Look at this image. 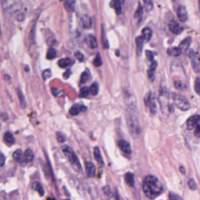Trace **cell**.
<instances>
[{
  "mask_svg": "<svg viewBox=\"0 0 200 200\" xmlns=\"http://www.w3.org/2000/svg\"><path fill=\"white\" fill-rule=\"evenodd\" d=\"M126 104H127V112L126 119L129 132L134 138L139 137L141 133V128L139 119H138V111H137V104L135 97L132 93H126Z\"/></svg>",
  "mask_w": 200,
  "mask_h": 200,
  "instance_id": "obj_1",
  "label": "cell"
},
{
  "mask_svg": "<svg viewBox=\"0 0 200 200\" xmlns=\"http://www.w3.org/2000/svg\"><path fill=\"white\" fill-rule=\"evenodd\" d=\"M143 189L145 194L149 198H155L162 192L161 183L154 176H146L143 182Z\"/></svg>",
  "mask_w": 200,
  "mask_h": 200,
  "instance_id": "obj_2",
  "label": "cell"
},
{
  "mask_svg": "<svg viewBox=\"0 0 200 200\" xmlns=\"http://www.w3.org/2000/svg\"><path fill=\"white\" fill-rule=\"evenodd\" d=\"M172 99L175 106L181 110H188L191 109V104L188 101L186 97H183V95L178 94V93H173L172 94Z\"/></svg>",
  "mask_w": 200,
  "mask_h": 200,
  "instance_id": "obj_3",
  "label": "cell"
},
{
  "mask_svg": "<svg viewBox=\"0 0 200 200\" xmlns=\"http://www.w3.org/2000/svg\"><path fill=\"white\" fill-rule=\"evenodd\" d=\"M63 152H64V154L65 155V157H67V158L68 159V161L71 163V165H72L76 170L80 171V170H81V166H80L79 160H78V157L74 153L73 150L71 149L70 146H65L63 147Z\"/></svg>",
  "mask_w": 200,
  "mask_h": 200,
  "instance_id": "obj_4",
  "label": "cell"
},
{
  "mask_svg": "<svg viewBox=\"0 0 200 200\" xmlns=\"http://www.w3.org/2000/svg\"><path fill=\"white\" fill-rule=\"evenodd\" d=\"M118 146H119L121 151H122L127 157L131 156L132 150H131V146H130L129 143L126 142V141H124V140H120V141H118Z\"/></svg>",
  "mask_w": 200,
  "mask_h": 200,
  "instance_id": "obj_5",
  "label": "cell"
},
{
  "mask_svg": "<svg viewBox=\"0 0 200 200\" xmlns=\"http://www.w3.org/2000/svg\"><path fill=\"white\" fill-rule=\"evenodd\" d=\"M169 29L174 34H180L183 31V28L180 25L179 22H177L174 20L169 22Z\"/></svg>",
  "mask_w": 200,
  "mask_h": 200,
  "instance_id": "obj_6",
  "label": "cell"
},
{
  "mask_svg": "<svg viewBox=\"0 0 200 200\" xmlns=\"http://www.w3.org/2000/svg\"><path fill=\"white\" fill-rule=\"evenodd\" d=\"M177 14H178V18L181 22H185L188 20V11H186V8L185 6L180 5L178 7V10H177Z\"/></svg>",
  "mask_w": 200,
  "mask_h": 200,
  "instance_id": "obj_7",
  "label": "cell"
},
{
  "mask_svg": "<svg viewBox=\"0 0 200 200\" xmlns=\"http://www.w3.org/2000/svg\"><path fill=\"white\" fill-rule=\"evenodd\" d=\"M200 117L198 114H195V115H192L191 117H189L186 121V127H188V130H192L193 128L195 127V125L197 123H199Z\"/></svg>",
  "mask_w": 200,
  "mask_h": 200,
  "instance_id": "obj_8",
  "label": "cell"
},
{
  "mask_svg": "<svg viewBox=\"0 0 200 200\" xmlns=\"http://www.w3.org/2000/svg\"><path fill=\"white\" fill-rule=\"evenodd\" d=\"M85 169H86V174L89 178H93L96 174V167H95L94 163L90 161H87L85 163Z\"/></svg>",
  "mask_w": 200,
  "mask_h": 200,
  "instance_id": "obj_9",
  "label": "cell"
},
{
  "mask_svg": "<svg viewBox=\"0 0 200 200\" xmlns=\"http://www.w3.org/2000/svg\"><path fill=\"white\" fill-rule=\"evenodd\" d=\"M33 160V152L31 151V149H27L25 153L22 154V165H25L27 163L31 162Z\"/></svg>",
  "mask_w": 200,
  "mask_h": 200,
  "instance_id": "obj_10",
  "label": "cell"
},
{
  "mask_svg": "<svg viewBox=\"0 0 200 200\" xmlns=\"http://www.w3.org/2000/svg\"><path fill=\"white\" fill-rule=\"evenodd\" d=\"M87 109L85 106H82V104H74V106H72L70 107V115H77V114H79L81 111H85Z\"/></svg>",
  "mask_w": 200,
  "mask_h": 200,
  "instance_id": "obj_11",
  "label": "cell"
},
{
  "mask_svg": "<svg viewBox=\"0 0 200 200\" xmlns=\"http://www.w3.org/2000/svg\"><path fill=\"white\" fill-rule=\"evenodd\" d=\"M80 25L83 28H90L92 25V19L88 15H83L80 18Z\"/></svg>",
  "mask_w": 200,
  "mask_h": 200,
  "instance_id": "obj_12",
  "label": "cell"
},
{
  "mask_svg": "<svg viewBox=\"0 0 200 200\" xmlns=\"http://www.w3.org/2000/svg\"><path fill=\"white\" fill-rule=\"evenodd\" d=\"M155 68H156V62L153 61L150 63L149 71H147V75H149V78L150 81H153L155 78Z\"/></svg>",
  "mask_w": 200,
  "mask_h": 200,
  "instance_id": "obj_13",
  "label": "cell"
},
{
  "mask_svg": "<svg viewBox=\"0 0 200 200\" xmlns=\"http://www.w3.org/2000/svg\"><path fill=\"white\" fill-rule=\"evenodd\" d=\"M86 43L91 49H96L98 47V41L94 35H88L86 38Z\"/></svg>",
  "mask_w": 200,
  "mask_h": 200,
  "instance_id": "obj_14",
  "label": "cell"
},
{
  "mask_svg": "<svg viewBox=\"0 0 200 200\" xmlns=\"http://www.w3.org/2000/svg\"><path fill=\"white\" fill-rule=\"evenodd\" d=\"M142 37L143 39V41H149L152 37V30L149 28H145L142 31Z\"/></svg>",
  "mask_w": 200,
  "mask_h": 200,
  "instance_id": "obj_15",
  "label": "cell"
},
{
  "mask_svg": "<svg viewBox=\"0 0 200 200\" xmlns=\"http://www.w3.org/2000/svg\"><path fill=\"white\" fill-rule=\"evenodd\" d=\"M64 6L67 11L73 12L75 8V1L74 0H64Z\"/></svg>",
  "mask_w": 200,
  "mask_h": 200,
  "instance_id": "obj_16",
  "label": "cell"
},
{
  "mask_svg": "<svg viewBox=\"0 0 200 200\" xmlns=\"http://www.w3.org/2000/svg\"><path fill=\"white\" fill-rule=\"evenodd\" d=\"M143 39L142 36H137L136 37V45H137V54L141 55L143 51Z\"/></svg>",
  "mask_w": 200,
  "mask_h": 200,
  "instance_id": "obj_17",
  "label": "cell"
},
{
  "mask_svg": "<svg viewBox=\"0 0 200 200\" xmlns=\"http://www.w3.org/2000/svg\"><path fill=\"white\" fill-rule=\"evenodd\" d=\"M73 64V62L70 60V59L68 58H64V59H61L60 61L58 62V64L59 67H62V68H65L67 67H70V65H71Z\"/></svg>",
  "mask_w": 200,
  "mask_h": 200,
  "instance_id": "obj_18",
  "label": "cell"
},
{
  "mask_svg": "<svg viewBox=\"0 0 200 200\" xmlns=\"http://www.w3.org/2000/svg\"><path fill=\"white\" fill-rule=\"evenodd\" d=\"M17 94H18V97H19V101H20V104H21V107L22 109H25V107H27V101H25L24 94H22V92L20 88H17Z\"/></svg>",
  "mask_w": 200,
  "mask_h": 200,
  "instance_id": "obj_19",
  "label": "cell"
},
{
  "mask_svg": "<svg viewBox=\"0 0 200 200\" xmlns=\"http://www.w3.org/2000/svg\"><path fill=\"white\" fill-rule=\"evenodd\" d=\"M182 49L180 47H173V48H169L167 50V53L170 56H173V57H178L182 54Z\"/></svg>",
  "mask_w": 200,
  "mask_h": 200,
  "instance_id": "obj_20",
  "label": "cell"
},
{
  "mask_svg": "<svg viewBox=\"0 0 200 200\" xmlns=\"http://www.w3.org/2000/svg\"><path fill=\"white\" fill-rule=\"evenodd\" d=\"M94 156H95V159H96L101 165H104V160H103V157H101V150L98 146L94 147Z\"/></svg>",
  "mask_w": 200,
  "mask_h": 200,
  "instance_id": "obj_21",
  "label": "cell"
},
{
  "mask_svg": "<svg viewBox=\"0 0 200 200\" xmlns=\"http://www.w3.org/2000/svg\"><path fill=\"white\" fill-rule=\"evenodd\" d=\"M4 143H6V145H8V146H12L13 143H15V139H14V136L12 135L11 133L10 132H7V133H5V135H4Z\"/></svg>",
  "mask_w": 200,
  "mask_h": 200,
  "instance_id": "obj_22",
  "label": "cell"
},
{
  "mask_svg": "<svg viewBox=\"0 0 200 200\" xmlns=\"http://www.w3.org/2000/svg\"><path fill=\"white\" fill-rule=\"evenodd\" d=\"M111 7L114 8L117 15L121 14V11H122V4L117 1V0H112V1H111Z\"/></svg>",
  "mask_w": 200,
  "mask_h": 200,
  "instance_id": "obj_23",
  "label": "cell"
},
{
  "mask_svg": "<svg viewBox=\"0 0 200 200\" xmlns=\"http://www.w3.org/2000/svg\"><path fill=\"white\" fill-rule=\"evenodd\" d=\"M143 16V8L142 5L139 4V6H138V8H137V11L135 13V18L137 19L138 22H141Z\"/></svg>",
  "mask_w": 200,
  "mask_h": 200,
  "instance_id": "obj_24",
  "label": "cell"
},
{
  "mask_svg": "<svg viewBox=\"0 0 200 200\" xmlns=\"http://www.w3.org/2000/svg\"><path fill=\"white\" fill-rule=\"evenodd\" d=\"M191 62H192V67H193V68H194L195 72H199L200 64H199V59H198L197 54H195L191 58Z\"/></svg>",
  "mask_w": 200,
  "mask_h": 200,
  "instance_id": "obj_25",
  "label": "cell"
},
{
  "mask_svg": "<svg viewBox=\"0 0 200 200\" xmlns=\"http://www.w3.org/2000/svg\"><path fill=\"white\" fill-rule=\"evenodd\" d=\"M124 178H125V182L127 183L128 186H135V179H134V175L132 173H127Z\"/></svg>",
  "mask_w": 200,
  "mask_h": 200,
  "instance_id": "obj_26",
  "label": "cell"
},
{
  "mask_svg": "<svg viewBox=\"0 0 200 200\" xmlns=\"http://www.w3.org/2000/svg\"><path fill=\"white\" fill-rule=\"evenodd\" d=\"M191 43V38L186 37V39H183V40L181 42V44H180V48H181L182 50H186V49H188Z\"/></svg>",
  "mask_w": 200,
  "mask_h": 200,
  "instance_id": "obj_27",
  "label": "cell"
},
{
  "mask_svg": "<svg viewBox=\"0 0 200 200\" xmlns=\"http://www.w3.org/2000/svg\"><path fill=\"white\" fill-rule=\"evenodd\" d=\"M32 188H33L34 191H36L41 196L44 195V188H43V186H42V185L40 183H38V182L34 183L33 186H32Z\"/></svg>",
  "mask_w": 200,
  "mask_h": 200,
  "instance_id": "obj_28",
  "label": "cell"
},
{
  "mask_svg": "<svg viewBox=\"0 0 200 200\" xmlns=\"http://www.w3.org/2000/svg\"><path fill=\"white\" fill-rule=\"evenodd\" d=\"M13 158H14L16 161H18L20 163H22V152L21 149H17L13 152Z\"/></svg>",
  "mask_w": 200,
  "mask_h": 200,
  "instance_id": "obj_29",
  "label": "cell"
},
{
  "mask_svg": "<svg viewBox=\"0 0 200 200\" xmlns=\"http://www.w3.org/2000/svg\"><path fill=\"white\" fill-rule=\"evenodd\" d=\"M89 92L93 96H96L98 94V92H99V85H98L97 82H94V83L91 85V87L89 88Z\"/></svg>",
  "mask_w": 200,
  "mask_h": 200,
  "instance_id": "obj_30",
  "label": "cell"
},
{
  "mask_svg": "<svg viewBox=\"0 0 200 200\" xmlns=\"http://www.w3.org/2000/svg\"><path fill=\"white\" fill-rule=\"evenodd\" d=\"M90 78V72L89 70H85L83 73L81 74V78H80V82L81 83H86V82L89 80Z\"/></svg>",
  "mask_w": 200,
  "mask_h": 200,
  "instance_id": "obj_31",
  "label": "cell"
},
{
  "mask_svg": "<svg viewBox=\"0 0 200 200\" xmlns=\"http://www.w3.org/2000/svg\"><path fill=\"white\" fill-rule=\"evenodd\" d=\"M57 56V51L55 50L54 48H50L47 52V59L48 60H53V59L56 58Z\"/></svg>",
  "mask_w": 200,
  "mask_h": 200,
  "instance_id": "obj_32",
  "label": "cell"
},
{
  "mask_svg": "<svg viewBox=\"0 0 200 200\" xmlns=\"http://www.w3.org/2000/svg\"><path fill=\"white\" fill-rule=\"evenodd\" d=\"M153 99H154V96L152 95V93L151 92H149V93H147L146 95V97H145V104H146V106L149 107V104H150V101H151Z\"/></svg>",
  "mask_w": 200,
  "mask_h": 200,
  "instance_id": "obj_33",
  "label": "cell"
},
{
  "mask_svg": "<svg viewBox=\"0 0 200 200\" xmlns=\"http://www.w3.org/2000/svg\"><path fill=\"white\" fill-rule=\"evenodd\" d=\"M90 92H89V88L88 87H83L82 89L80 90V93H79V97L80 98H86L89 96Z\"/></svg>",
  "mask_w": 200,
  "mask_h": 200,
  "instance_id": "obj_34",
  "label": "cell"
},
{
  "mask_svg": "<svg viewBox=\"0 0 200 200\" xmlns=\"http://www.w3.org/2000/svg\"><path fill=\"white\" fill-rule=\"evenodd\" d=\"M34 31H35V25H32L30 33H29V35H28V40H29V42H30V44H34V37H35Z\"/></svg>",
  "mask_w": 200,
  "mask_h": 200,
  "instance_id": "obj_35",
  "label": "cell"
},
{
  "mask_svg": "<svg viewBox=\"0 0 200 200\" xmlns=\"http://www.w3.org/2000/svg\"><path fill=\"white\" fill-rule=\"evenodd\" d=\"M50 76H52V72L49 68H47V70H45L43 71V73H42V77H43L44 80H47L48 78H50Z\"/></svg>",
  "mask_w": 200,
  "mask_h": 200,
  "instance_id": "obj_36",
  "label": "cell"
},
{
  "mask_svg": "<svg viewBox=\"0 0 200 200\" xmlns=\"http://www.w3.org/2000/svg\"><path fill=\"white\" fill-rule=\"evenodd\" d=\"M101 56L98 54L97 56H96V58L94 59V65L95 67H100V65H101Z\"/></svg>",
  "mask_w": 200,
  "mask_h": 200,
  "instance_id": "obj_37",
  "label": "cell"
},
{
  "mask_svg": "<svg viewBox=\"0 0 200 200\" xmlns=\"http://www.w3.org/2000/svg\"><path fill=\"white\" fill-rule=\"evenodd\" d=\"M188 188H191V189H192V191H195V189L197 188V186H196V183L194 182V180H192V179L188 180Z\"/></svg>",
  "mask_w": 200,
  "mask_h": 200,
  "instance_id": "obj_38",
  "label": "cell"
},
{
  "mask_svg": "<svg viewBox=\"0 0 200 200\" xmlns=\"http://www.w3.org/2000/svg\"><path fill=\"white\" fill-rule=\"evenodd\" d=\"M145 6L146 11H150L153 7V3L151 0H145Z\"/></svg>",
  "mask_w": 200,
  "mask_h": 200,
  "instance_id": "obj_39",
  "label": "cell"
},
{
  "mask_svg": "<svg viewBox=\"0 0 200 200\" xmlns=\"http://www.w3.org/2000/svg\"><path fill=\"white\" fill-rule=\"evenodd\" d=\"M169 199L170 200H183L181 196L176 194V193H173V192L169 193Z\"/></svg>",
  "mask_w": 200,
  "mask_h": 200,
  "instance_id": "obj_40",
  "label": "cell"
},
{
  "mask_svg": "<svg viewBox=\"0 0 200 200\" xmlns=\"http://www.w3.org/2000/svg\"><path fill=\"white\" fill-rule=\"evenodd\" d=\"M194 89H195V92L196 94H199L200 93V78L197 77L195 79V86H194Z\"/></svg>",
  "mask_w": 200,
  "mask_h": 200,
  "instance_id": "obj_41",
  "label": "cell"
},
{
  "mask_svg": "<svg viewBox=\"0 0 200 200\" xmlns=\"http://www.w3.org/2000/svg\"><path fill=\"white\" fill-rule=\"evenodd\" d=\"M74 56H75V58L77 59V61H79V62H83L84 61V56H83V54H81L80 52H75V54H74Z\"/></svg>",
  "mask_w": 200,
  "mask_h": 200,
  "instance_id": "obj_42",
  "label": "cell"
},
{
  "mask_svg": "<svg viewBox=\"0 0 200 200\" xmlns=\"http://www.w3.org/2000/svg\"><path fill=\"white\" fill-rule=\"evenodd\" d=\"M57 138H58V141L60 143H63V142H64V141H65V136L64 135L63 133H61V132L57 133Z\"/></svg>",
  "mask_w": 200,
  "mask_h": 200,
  "instance_id": "obj_43",
  "label": "cell"
},
{
  "mask_svg": "<svg viewBox=\"0 0 200 200\" xmlns=\"http://www.w3.org/2000/svg\"><path fill=\"white\" fill-rule=\"evenodd\" d=\"M175 87L177 88V89L182 90L185 88V84H183L182 81H177V82H175Z\"/></svg>",
  "mask_w": 200,
  "mask_h": 200,
  "instance_id": "obj_44",
  "label": "cell"
},
{
  "mask_svg": "<svg viewBox=\"0 0 200 200\" xmlns=\"http://www.w3.org/2000/svg\"><path fill=\"white\" fill-rule=\"evenodd\" d=\"M195 131H194V135L196 136V137H199L200 136V125H199V123H197L195 125Z\"/></svg>",
  "mask_w": 200,
  "mask_h": 200,
  "instance_id": "obj_45",
  "label": "cell"
},
{
  "mask_svg": "<svg viewBox=\"0 0 200 200\" xmlns=\"http://www.w3.org/2000/svg\"><path fill=\"white\" fill-rule=\"evenodd\" d=\"M101 28H103V30H101V35H103L104 47V48H109V45H107V42H106V40H104V25H103V27H101Z\"/></svg>",
  "mask_w": 200,
  "mask_h": 200,
  "instance_id": "obj_46",
  "label": "cell"
},
{
  "mask_svg": "<svg viewBox=\"0 0 200 200\" xmlns=\"http://www.w3.org/2000/svg\"><path fill=\"white\" fill-rule=\"evenodd\" d=\"M5 163V156L3 153L0 152V167H2Z\"/></svg>",
  "mask_w": 200,
  "mask_h": 200,
  "instance_id": "obj_47",
  "label": "cell"
},
{
  "mask_svg": "<svg viewBox=\"0 0 200 200\" xmlns=\"http://www.w3.org/2000/svg\"><path fill=\"white\" fill-rule=\"evenodd\" d=\"M70 74V70H68V72H65L64 74V78H68L70 76H68V75Z\"/></svg>",
  "mask_w": 200,
  "mask_h": 200,
  "instance_id": "obj_48",
  "label": "cell"
},
{
  "mask_svg": "<svg viewBox=\"0 0 200 200\" xmlns=\"http://www.w3.org/2000/svg\"><path fill=\"white\" fill-rule=\"evenodd\" d=\"M117 1H118V2H120L121 4H123V3H124V1H125V0H117Z\"/></svg>",
  "mask_w": 200,
  "mask_h": 200,
  "instance_id": "obj_49",
  "label": "cell"
},
{
  "mask_svg": "<svg viewBox=\"0 0 200 200\" xmlns=\"http://www.w3.org/2000/svg\"><path fill=\"white\" fill-rule=\"evenodd\" d=\"M173 1H177V0H173Z\"/></svg>",
  "mask_w": 200,
  "mask_h": 200,
  "instance_id": "obj_50",
  "label": "cell"
}]
</instances>
